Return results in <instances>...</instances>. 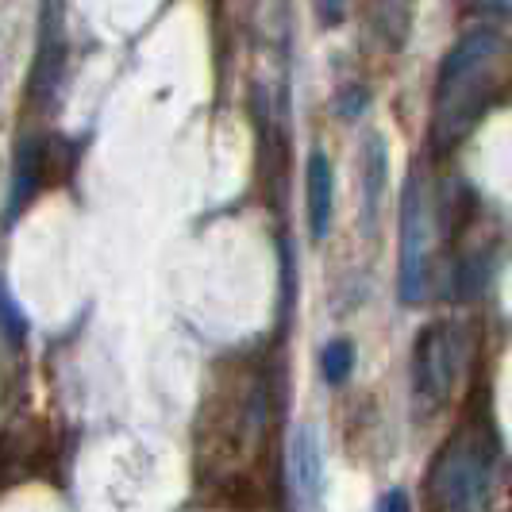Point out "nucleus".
<instances>
[{
    "instance_id": "obj_1",
    "label": "nucleus",
    "mask_w": 512,
    "mask_h": 512,
    "mask_svg": "<svg viewBox=\"0 0 512 512\" xmlns=\"http://www.w3.org/2000/svg\"><path fill=\"white\" fill-rule=\"evenodd\" d=\"M432 505L436 512H486L493 493V451L482 436H455L432 466Z\"/></svg>"
},
{
    "instance_id": "obj_2",
    "label": "nucleus",
    "mask_w": 512,
    "mask_h": 512,
    "mask_svg": "<svg viewBox=\"0 0 512 512\" xmlns=\"http://www.w3.org/2000/svg\"><path fill=\"white\" fill-rule=\"evenodd\" d=\"M505 39L497 27H474L466 31L459 43L447 51L443 66H439V135L443 139H455L470 116H474V104H470V85L478 81V74L486 70L489 62L501 54Z\"/></svg>"
},
{
    "instance_id": "obj_3",
    "label": "nucleus",
    "mask_w": 512,
    "mask_h": 512,
    "mask_svg": "<svg viewBox=\"0 0 512 512\" xmlns=\"http://www.w3.org/2000/svg\"><path fill=\"white\" fill-rule=\"evenodd\" d=\"M428 255H432V205L420 178L412 174L401 197V270H397V297L416 305L428 285Z\"/></svg>"
},
{
    "instance_id": "obj_4",
    "label": "nucleus",
    "mask_w": 512,
    "mask_h": 512,
    "mask_svg": "<svg viewBox=\"0 0 512 512\" xmlns=\"http://www.w3.org/2000/svg\"><path fill=\"white\" fill-rule=\"evenodd\" d=\"M462 332L455 324H432L416 339V359H412V385L424 405H443L451 385L462 370Z\"/></svg>"
},
{
    "instance_id": "obj_5",
    "label": "nucleus",
    "mask_w": 512,
    "mask_h": 512,
    "mask_svg": "<svg viewBox=\"0 0 512 512\" xmlns=\"http://www.w3.org/2000/svg\"><path fill=\"white\" fill-rule=\"evenodd\" d=\"M293 486H297V497L305 509H316L320 505V493H324V459H320V439H316V428L312 424H301L293 432Z\"/></svg>"
},
{
    "instance_id": "obj_6",
    "label": "nucleus",
    "mask_w": 512,
    "mask_h": 512,
    "mask_svg": "<svg viewBox=\"0 0 512 512\" xmlns=\"http://www.w3.org/2000/svg\"><path fill=\"white\" fill-rule=\"evenodd\" d=\"M58 74H62V8H58V0H47L39 58H35V70H31V89H35L39 101L58 85Z\"/></svg>"
},
{
    "instance_id": "obj_7",
    "label": "nucleus",
    "mask_w": 512,
    "mask_h": 512,
    "mask_svg": "<svg viewBox=\"0 0 512 512\" xmlns=\"http://www.w3.org/2000/svg\"><path fill=\"white\" fill-rule=\"evenodd\" d=\"M305 193H308V231H312V239H324L328 228H332V205H335V174H332V162L324 154H312L308 158Z\"/></svg>"
},
{
    "instance_id": "obj_8",
    "label": "nucleus",
    "mask_w": 512,
    "mask_h": 512,
    "mask_svg": "<svg viewBox=\"0 0 512 512\" xmlns=\"http://www.w3.org/2000/svg\"><path fill=\"white\" fill-rule=\"evenodd\" d=\"M43 178V143L39 139H27L20 154H16V181H12V216L24 208V201L35 197Z\"/></svg>"
},
{
    "instance_id": "obj_9",
    "label": "nucleus",
    "mask_w": 512,
    "mask_h": 512,
    "mask_svg": "<svg viewBox=\"0 0 512 512\" xmlns=\"http://www.w3.org/2000/svg\"><path fill=\"white\" fill-rule=\"evenodd\" d=\"M320 370H324V382L343 385L355 370V343L351 339H332L320 355Z\"/></svg>"
},
{
    "instance_id": "obj_10",
    "label": "nucleus",
    "mask_w": 512,
    "mask_h": 512,
    "mask_svg": "<svg viewBox=\"0 0 512 512\" xmlns=\"http://www.w3.org/2000/svg\"><path fill=\"white\" fill-rule=\"evenodd\" d=\"M0 332H4V339H8V343H24V335H27L24 312L12 305L4 293H0Z\"/></svg>"
},
{
    "instance_id": "obj_11",
    "label": "nucleus",
    "mask_w": 512,
    "mask_h": 512,
    "mask_svg": "<svg viewBox=\"0 0 512 512\" xmlns=\"http://www.w3.org/2000/svg\"><path fill=\"white\" fill-rule=\"evenodd\" d=\"M366 101H370V93L355 85V89H347V93L335 101V112H343V116H359L362 108H366Z\"/></svg>"
},
{
    "instance_id": "obj_12",
    "label": "nucleus",
    "mask_w": 512,
    "mask_h": 512,
    "mask_svg": "<svg viewBox=\"0 0 512 512\" xmlns=\"http://www.w3.org/2000/svg\"><path fill=\"white\" fill-rule=\"evenodd\" d=\"M470 12H482V16H509L512 0H466Z\"/></svg>"
},
{
    "instance_id": "obj_13",
    "label": "nucleus",
    "mask_w": 512,
    "mask_h": 512,
    "mask_svg": "<svg viewBox=\"0 0 512 512\" xmlns=\"http://www.w3.org/2000/svg\"><path fill=\"white\" fill-rule=\"evenodd\" d=\"M378 512H412V501L405 489H389L382 501H378Z\"/></svg>"
},
{
    "instance_id": "obj_14",
    "label": "nucleus",
    "mask_w": 512,
    "mask_h": 512,
    "mask_svg": "<svg viewBox=\"0 0 512 512\" xmlns=\"http://www.w3.org/2000/svg\"><path fill=\"white\" fill-rule=\"evenodd\" d=\"M347 12V0H320V20L324 24H339Z\"/></svg>"
}]
</instances>
